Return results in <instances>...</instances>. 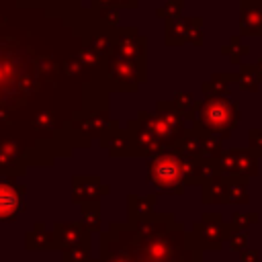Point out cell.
Returning a JSON list of instances; mask_svg holds the SVG:
<instances>
[{
  "mask_svg": "<svg viewBox=\"0 0 262 262\" xmlns=\"http://www.w3.org/2000/svg\"><path fill=\"white\" fill-rule=\"evenodd\" d=\"M237 237H239V239H233V242H231V248H233V250H237V248L242 250V248H244V244H246L244 235H237Z\"/></svg>",
  "mask_w": 262,
  "mask_h": 262,
  "instance_id": "obj_9",
  "label": "cell"
},
{
  "mask_svg": "<svg viewBox=\"0 0 262 262\" xmlns=\"http://www.w3.org/2000/svg\"><path fill=\"white\" fill-rule=\"evenodd\" d=\"M154 180L162 186H172L178 182L180 178V166L176 164V160H160L156 166H154V172H151Z\"/></svg>",
  "mask_w": 262,
  "mask_h": 262,
  "instance_id": "obj_4",
  "label": "cell"
},
{
  "mask_svg": "<svg viewBox=\"0 0 262 262\" xmlns=\"http://www.w3.org/2000/svg\"><path fill=\"white\" fill-rule=\"evenodd\" d=\"M63 262H94L90 258V246H76L63 250Z\"/></svg>",
  "mask_w": 262,
  "mask_h": 262,
  "instance_id": "obj_7",
  "label": "cell"
},
{
  "mask_svg": "<svg viewBox=\"0 0 262 262\" xmlns=\"http://www.w3.org/2000/svg\"><path fill=\"white\" fill-rule=\"evenodd\" d=\"M223 229H227V227H223L221 223H201V225H194V235L213 239V242H221V239L229 237L227 233H223Z\"/></svg>",
  "mask_w": 262,
  "mask_h": 262,
  "instance_id": "obj_6",
  "label": "cell"
},
{
  "mask_svg": "<svg viewBox=\"0 0 262 262\" xmlns=\"http://www.w3.org/2000/svg\"><path fill=\"white\" fill-rule=\"evenodd\" d=\"M55 239L61 250H70L76 246H90L88 235L80 225H55Z\"/></svg>",
  "mask_w": 262,
  "mask_h": 262,
  "instance_id": "obj_2",
  "label": "cell"
},
{
  "mask_svg": "<svg viewBox=\"0 0 262 262\" xmlns=\"http://www.w3.org/2000/svg\"><path fill=\"white\" fill-rule=\"evenodd\" d=\"M20 209V194L8 182H0V221H12Z\"/></svg>",
  "mask_w": 262,
  "mask_h": 262,
  "instance_id": "obj_3",
  "label": "cell"
},
{
  "mask_svg": "<svg viewBox=\"0 0 262 262\" xmlns=\"http://www.w3.org/2000/svg\"><path fill=\"white\" fill-rule=\"evenodd\" d=\"M96 262H201V248L174 223L147 221L135 229L113 225L100 239Z\"/></svg>",
  "mask_w": 262,
  "mask_h": 262,
  "instance_id": "obj_1",
  "label": "cell"
},
{
  "mask_svg": "<svg viewBox=\"0 0 262 262\" xmlns=\"http://www.w3.org/2000/svg\"><path fill=\"white\" fill-rule=\"evenodd\" d=\"M239 262H258V252L256 250L254 252H250V250L242 252L239 254Z\"/></svg>",
  "mask_w": 262,
  "mask_h": 262,
  "instance_id": "obj_8",
  "label": "cell"
},
{
  "mask_svg": "<svg viewBox=\"0 0 262 262\" xmlns=\"http://www.w3.org/2000/svg\"><path fill=\"white\" fill-rule=\"evenodd\" d=\"M27 248H31V250H39V248L49 250V248H59V246H57V239L53 235L45 233L43 227L37 225V229L27 235Z\"/></svg>",
  "mask_w": 262,
  "mask_h": 262,
  "instance_id": "obj_5",
  "label": "cell"
}]
</instances>
